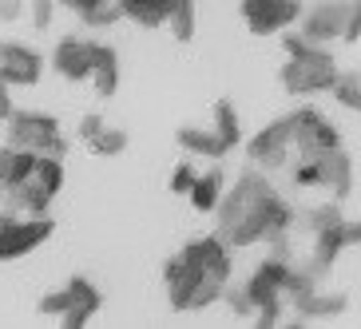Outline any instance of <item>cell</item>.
<instances>
[{"instance_id":"cell-21","label":"cell","mask_w":361,"mask_h":329,"mask_svg":"<svg viewBox=\"0 0 361 329\" xmlns=\"http://www.w3.org/2000/svg\"><path fill=\"white\" fill-rule=\"evenodd\" d=\"M72 12L80 16L84 24L92 28H107V24L123 20V12H119V0H75Z\"/></svg>"},{"instance_id":"cell-20","label":"cell","mask_w":361,"mask_h":329,"mask_svg":"<svg viewBox=\"0 0 361 329\" xmlns=\"http://www.w3.org/2000/svg\"><path fill=\"white\" fill-rule=\"evenodd\" d=\"M226 191V179H223V170L211 167V170H202V175H195L191 182V191H187V199H191L195 211H214V202H219V194Z\"/></svg>"},{"instance_id":"cell-23","label":"cell","mask_w":361,"mask_h":329,"mask_svg":"<svg viewBox=\"0 0 361 329\" xmlns=\"http://www.w3.org/2000/svg\"><path fill=\"white\" fill-rule=\"evenodd\" d=\"M329 92H334V99H338L345 111H353V116L361 111V72H357V68L338 72V80L329 84Z\"/></svg>"},{"instance_id":"cell-31","label":"cell","mask_w":361,"mask_h":329,"mask_svg":"<svg viewBox=\"0 0 361 329\" xmlns=\"http://www.w3.org/2000/svg\"><path fill=\"white\" fill-rule=\"evenodd\" d=\"M24 16V0H0V20L12 24V20H20Z\"/></svg>"},{"instance_id":"cell-9","label":"cell","mask_w":361,"mask_h":329,"mask_svg":"<svg viewBox=\"0 0 361 329\" xmlns=\"http://www.w3.org/2000/svg\"><path fill=\"white\" fill-rule=\"evenodd\" d=\"M290 135H294V155H322L329 147H341L338 128L322 116L318 107H298V111H290Z\"/></svg>"},{"instance_id":"cell-18","label":"cell","mask_w":361,"mask_h":329,"mask_svg":"<svg viewBox=\"0 0 361 329\" xmlns=\"http://www.w3.org/2000/svg\"><path fill=\"white\" fill-rule=\"evenodd\" d=\"M175 143H179V151H187V155H202V159H223L226 155L223 139L214 135L211 128H179L175 131Z\"/></svg>"},{"instance_id":"cell-17","label":"cell","mask_w":361,"mask_h":329,"mask_svg":"<svg viewBox=\"0 0 361 329\" xmlns=\"http://www.w3.org/2000/svg\"><path fill=\"white\" fill-rule=\"evenodd\" d=\"M290 306L298 309L294 325H306V321H314V318H334V314H341L350 302L341 294H318V286H314V290H306V294L290 297Z\"/></svg>"},{"instance_id":"cell-11","label":"cell","mask_w":361,"mask_h":329,"mask_svg":"<svg viewBox=\"0 0 361 329\" xmlns=\"http://www.w3.org/2000/svg\"><path fill=\"white\" fill-rule=\"evenodd\" d=\"M357 238H361V226L353 223V218H350V223L341 218V223H334L329 230H318V234H314V258H310L306 270L314 278H326L329 270H334V262H338L350 246H357Z\"/></svg>"},{"instance_id":"cell-32","label":"cell","mask_w":361,"mask_h":329,"mask_svg":"<svg viewBox=\"0 0 361 329\" xmlns=\"http://www.w3.org/2000/svg\"><path fill=\"white\" fill-rule=\"evenodd\" d=\"M12 111H16V104H12V84L0 80V119H8Z\"/></svg>"},{"instance_id":"cell-26","label":"cell","mask_w":361,"mask_h":329,"mask_svg":"<svg viewBox=\"0 0 361 329\" xmlns=\"http://www.w3.org/2000/svg\"><path fill=\"white\" fill-rule=\"evenodd\" d=\"M128 143H131V139H128V131H123V128H104L92 143H87V147H92V155H99V159H111V155H123Z\"/></svg>"},{"instance_id":"cell-6","label":"cell","mask_w":361,"mask_h":329,"mask_svg":"<svg viewBox=\"0 0 361 329\" xmlns=\"http://www.w3.org/2000/svg\"><path fill=\"white\" fill-rule=\"evenodd\" d=\"M4 123H8V147L52 155V159L68 155V135L60 131V119L48 116V111H12Z\"/></svg>"},{"instance_id":"cell-33","label":"cell","mask_w":361,"mask_h":329,"mask_svg":"<svg viewBox=\"0 0 361 329\" xmlns=\"http://www.w3.org/2000/svg\"><path fill=\"white\" fill-rule=\"evenodd\" d=\"M52 4H56V8H72L75 0H52Z\"/></svg>"},{"instance_id":"cell-28","label":"cell","mask_w":361,"mask_h":329,"mask_svg":"<svg viewBox=\"0 0 361 329\" xmlns=\"http://www.w3.org/2000/svg\"><path fill=\"white\" fill-rule=\"evenodd\" d=\"M195 175H199V170H195L187 159H179L175 170H171V194H187L191 191V182H195Z\"/></svg>"},{"instance_id":"cell-5","label":"cell","mask_w":361,"mask_h":329,"mask_svg":"<svg viewBox=\"0 0 361 329\" xmlns=\"http://www.w3.org/2000/svg\"><path fill=\"white\" fill-rule=\"evenodd\" d=\"M60 187H64V159L36 155L32 170L0 194V206H8L12 214H48V206L56 202Z\"/></svg>"},{"instance_id":"cell-15","label":"cell","mask_w":361,"mask_h":329,"mask_svg":"<svg viewBox=\"0 0 361 329\" xmlns=\"http://www.w3.org/2000/svg\"><path fill=\"white\" fill-rule=\"evenodd\" d=\"M87 64H92V40H84V36H64V40L56 44V52H52L56 75L80 84V80H87Z\"/></svg>"},{"instance_id":"cell-14","label":"cell","mask_w":361,"mask_h":329,"mask_svg":"<svg viewBox=\"0 0 361 329\" xmlns=\"http://www.w3.org/2000/svg\"><path fill=\"white\" fill-rule=\"evenodd\" d=\"M318 187L334 191V199L353 194V159L341 147H329L318 155Z\"/></svg>"},{"instance_id":"cell-1","label":"cell","mask_w":361,"mask_h":329,"mask_svg":"<svg viewBox=\"0 0 361 329\" xmlns=\"http://www.w3.org/2000/svg\"><path fill=\"white\" fill-rule=\"evenodd\" d=\"M290 226H294V206L255 167H246L238 182L214 202V234L226 246L278 242V238H286Z\"/></svg>"},{"instance_id":"cell-4","label":"cell","mask_w":361,"mask_h":329,"mask_svg":"<svg viewBox=\"0 0 361 329\" xmlns=\"http://www.w3.org/2000/svg\"><path fill=\"white\" fill-rule=\"evenodd\" d=\"M294 28L314 44H357L361 40V4L357 0H314L302 4Z\"/></svg>"},{"instance_id":"cell-30","label":"cell","mask_w":361,"mask_h":329,"mask_svg":"<svg viewBox=\"0 0 361 329\" xmlns=\"http://www.w3.org/2000/svg\"><path fill=\"white\" fill-rule=\"evenodd\" d=\"M104 128H107L104 116H84V119H80V139H84V143H92V139H96Z\"/></svg>"},{"instance_id":"cell-13","label":"cell","mask_w":361,"mask_h":329,"mask_svg":"<svg viewBox=\"0 0 361 329\" xmlns=\"http://www.w3.org/2000/svg\"><path fill=\"white\" fill-rule=\"evenodd\" d=\"M99 306H104V294L92 286V278H84V274L68 278V286H64V314H60V321H64L68 329H84L87 321L99 314Z\"/></svg>"},{"instance_id":"cell-7","label":"cell","mask_w":361,"mask_h":329,"mask_svg":"<svg viewBox=\"0 0 361 329\" xmlns=\"http://www.w3.org/2000/svg\"><path fill=\"white\" fill-rule=\"evenodd\" d=\"M56 234V223L48 214H12L8 223H0V262H16V258L40 250L48 238Z\"/></svg>"},{"instance_id":"cell-24","label":"cell","mask_w":361,"mask_h":329,"mask_svg":"<svg viewBox=\"0 0 361 329\" xmlns=\"http://www.w3.org/2000/svg\"><path fill=\"white\" fill-rule=\"evenodd\" d=\"M341 218H345V214H341L338 202H322V206H310V211L302 214V218H294V223L302 226V230L318 234V230H329L334 223H341Z\"/></svg>"},{"instance_id":"cell-25","label":"cell","mask_w":361,"mask_h":329,"mask_svg":"<svg viewBox=\"0 0 361 329\" xmlns=\"http://www.w3.org/2000/svg\"><path fill=\"white\" fill-rule=\"evenodd\" d=\"M167 24H171V36H175L179 44L191 40V36H195V0H175V4H171Z\"/></svg>"},{"instance_id":"cell-12","label":"cell","mask_w":361,"mask_h":329,"mask_svg":"<svg viewBox=\"0 0 361 329\" xmlns=\"http://www.w3.org/2000/svg\"><path fill=\"white\" fill-rule=\"evenodd\" d=\"M44 75V56L20 40H0V80L12 87H36Z\"/></svg>"},{"instance_id":"cell-8","label":"cell","mask_w":361,"mask_h":329,"mask_svg":"<svg viewBox=\"0 0 361 329\" xmlns=\"http://www.w3.org/2000/svg\"><path fill=\"white\" fill-rule=\"evenodd\" d=\"M290 155H294V135H290V116L274 119L270 128H262L250 143H246V163L262 175L286 170Z\"/></svg>"},{"instance_id":"cell-19","label":"cell","mask_w":361,"mask_h":329,"mask_svg":"<svg viewBox=\"0 0 361 329\" xmlns=\"http://www.w3.org/2000/svg\"><path fill=\"white\" fill-rule=\"evenodd\" d=\"M171 4L175 0H119V12L135 20L139 28H159V24H167Z\"/></svg>"},{"instance_id":"cell-16","label":"cell","mask_w":361,"mask_h":329,"mask_svg":"<svg viewBox=\"0 0 361 329\" xmlns=\"http://www.w3.org/2000/svg\"><path fill=\"white\" fill-rule=\"evenodd\" d=\"M87 80H92V92L99 99H111L119 87V56L111 44H96L92 40V64H87Z\"/></svg>"},{"instance_id":"cell-27","label":"cell","mask_w":361,"mask_h":329,"mask_svg":"<svg viewBox=\"0 0 361 329\" xmlns=\"http://www.w3.org/2000/svg\"><path fill=\"white\" fill-rule=\"evenodd\" d=\"M24 8H28V16H32V24L36 28H52V20H56V4L52 0H24Z\"/></svg>"},{"instance_id":"cell-2","label":"cell","mask_w":361,"mask_h":329,"mask_svg":"<svg viewBox=\"0 0 361 329\" xmlns=\"http://www.w3.org/2000/svg\"><path fill=\"white\" fill-rule=\"evenodd\" d=\"M231 246L219 234L207 238H191L179 254H171L163 262V286H167V302L179 314H202L223 297L226 282H231Z\"/></svg>"},{"instance_id":"cell-3","label":"cell","mask_w":361,"mask_h":329,"mask_svg":"<svg viewBox=\"0 0 361 329\" xmlns=\"http://www.w3.org/2000/svg\"><path fill=\"white\" fill-rule=\"evenodd\" d=\"M282 36V48H286V64L278 72L282 80V92L290 96H318V92H329V84L338 80V60L326 52V44H314L306 36L298 32V28H286Z\"/></svg>"},{"instance_id":"cell-34","label":"cell","mask_w":361,"mask_h":329,"mask_svg":"<svg viewBox=\"0 0 361 329\" xmlns=\"http://www.w3.org/2000/svg\"><path fill=\"white\" fill-rule=\"evenodd\" d=\"M8 218H12V211L8 206H0V223H8Z\"/></svg>"},{"instance_id":"cell-10","label":"cell","mask_w":361,"mask_h":329,"mask_svg":"<svg viewBox=\"0 0 361 329\" xmlns=\"http://www.w3.org/2000/svg\"><path fill=\"white\" fill-rule=\"evenodd\" d=\"M243 24L250 28V36H278L294 28L302 0H238Z\"/></svg>"},{"instance_id":"cell-22","label":"cell","mask_w":361,"mask_h":329,"mask_svg":"<svg viewBox=\"0 0 361 329\" xmlns=\"http://www.w3.org/2000/svg\"><path fill=\"white\" fill-rule=\"evenodd\" d=\"M211 131L223 139L226 151L243 143V119H238V111H234L231 99H219V104H214V128H211Z\"/></svg>"},{"instance_id":"cell-29","label":"cell","mask_w":361,"mask_h":329,"mask_svg":"<svg viewBox=\"0 0 361 329\" xmlns=\"http://www.w3.org/2000/svg\"><path fill=\"white\" fill-rule=\"evenodd\" d=\"M36 309H40L44 318H60V314H64V286H60V290H48V294L36 302Z\"/></svg>"}]
</instances>
